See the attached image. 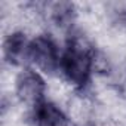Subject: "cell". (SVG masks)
<instances>
[{"label": "cell", "mask_w": 126, "mask_h": 126, "mask_svg": "<svg viewBox=\"0 0 126 126\" xmlns=\"http://www.w3.org/2000/svg\"><path fill=\"white\" fill-rule=\"evenodd\" d=\"M62 49L58 46L56 39L49 33H40L31 37L28 49V67L40 74L55 77L59 71Z\"/></svg>", "instance_id": "6da1fadb"}, {"label": "cell", "mask_w": 126, "mask_h": 126, "mask_svg": "<svg viewBox=\"0 0 126 126\" xmlns=\"http://www.w3.org/2000/svg\"><path fill=\"white\" fill-rule=\"evenodd\" d=\"M12 95L24 110H33L46 99L47 82L43 79V74L31 67H25L14 79Z\"/></svg>", "instance_id": "7a4b0ae2"}, {"label": "cell", "mask_w": 126, "mask_h": 126, "mask_svg": "<svg viewBox=\"0 0 126 126\" xmlns=\"http://www.w3.org/2000/svg\"><path fill=\"white\" fill-rule=\"evenodd\" d=\"M27 117L30 126H76L64 108L47 98L36 108L27 110Z\"/></svg>", "instance_id": "3957f363"}]
</instances>
